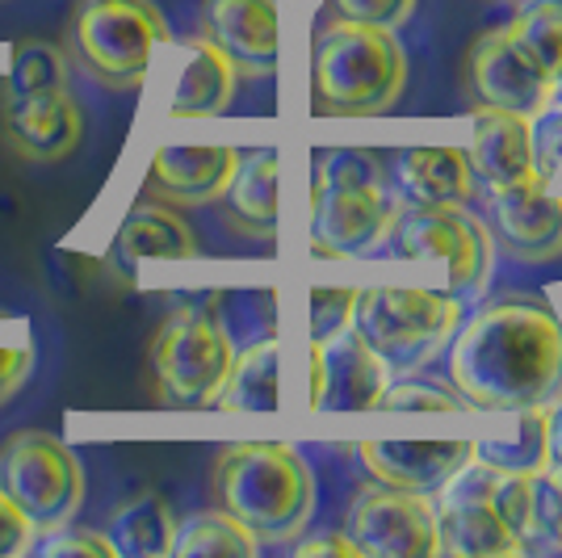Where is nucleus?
Listing matches in <instances>:
<instances>
[{
    "label": "nucleus",
    "instance_id": "obj_26",
    "mask_svg": "<svg viewBox=\"0 0 562 558\" xmlns=\"http://www.w3.org/2000/svg\"><path fill=\"white\" fill-rule=\"evenodd\" d=\"M257 546V537L223 509L189 516L186 525H177V537H172L177 558H252Z\"/></svg>",
    "mask_w": 562,
    "mask_h": 558
},
{
    "label": "nucleus",
    "instance_id": "obj_19",
    "mask_svg": "<svg viewBox=\"0 0 562 558\" xmlns=\"http://www.w3.org/2000/svg\"><path fill=\"white\" fill-rule=\"evenodd\" d=\"M470 172L492 189L541 181L533 164V126L529 118L504 114V110H474V135H470Z\"/></svg>",
    "mask_w": 562,
    "mask_h": 558
},
{
    "label": "nucleus",
    "instance_id": "obj_11",
    "mask_svg": "<svg viewBox=\"0 0 562 558\" xmlns=\"http://www.w3.org/2000/svg\"><path fill=\"white\" fill-rule=\"evenodd\" d=\"M499 475L492 462L470 458L446 488L437 491L441 500L437 509V555H462V558H495L516 555L520 542L504 525V516L495 509V488Z\"/></svg>",
    "mask_w": 562,
    "mask_h": 558
},
{
    "label": "nucleus",
    "instance_id": "obj_6",
    "mask_svg": "<svg viewBox=\"0 0 562 558\" xmlns=\"http://www.w3.org/2000/svg\"><path fill=\"white\" fill-rule=\"evenodd\" d=\"M462 324L453 294L420 286H366L352 303V327L382 357L391 373H412L428 366Z\"/></svg>",
    "mask_w": 562,
    "mask_h": 558
},
{
    "label": "nucleus",
    "instance_id": "obj_25",
    "mask_svg": "<svg viewBox=\"0 0 562 558\" xmlns=\"http://www.w3.org/2000/svg\"><path fill=\"white\" fill-rule=\"evenodd\" d=\"M223 412H278L281 408V349L278 341H257L232 357L227 382L214 399Z\"/></svg>",
    "mask_w": 562,
    "mask_h": 558
},
{
    "label": "nucleus",
    "instance_id": "obj_10",
    "mask_svg": "<svg viewBox=\"0 0 562 558\" xmlns=\"http://www.w3.org/2000/svg\"><path fill=\"white\" fill-rule=\"evenodd\" d=\"M462 89L474 110H504V114L541 118L554 101L559 80L541 68L508 30H492L474 38L462 59Z\"/></svg>",
    "mask_w": 562,
    "mask_h": 558
},
{
    "label": "nucleus",
    "instance_id": "obj_7",
    "mask_svg": "<svg viewBox=\"0 0 562 558\" xmlns=\"http://www.w3.org/2000/svg\"><path fill=\"white\" fill-rule=\"evenodd\" d=\"M232 332L206 306H177L156 327L147 366L156 399L168 408H214L232 370Z\"/></svg>",
    "mask_w": 562,
    "mask_h": 558
},
{
    "label": "nucleus",
    "instance_id": "obj_1",
    "mask_svg": "<svg viewBox=\"0 0 562 558\" xmlns=\"http://www.w3.org/2000/svg\"><path fill=\"white\" fill-rule=\"evenodd\" d=\"M453 387L470 408L520 412L550 408L562 395V320L541 299H495L449 353Z\"/></svg>",
    "mask_w": 562,
    "mask_h": 558
},
{
    "label": "nucleus",
    "instance_id": "obj_18",
    "mask_svg": "<svg viewBox=\"0 0 562 558\" xmlns=\"http://www.w3.org/2000/svg\"><path fill=\"white\" fill-rule=\"evenodd\" d=\"M239 152L235 147H160L147 168V189L168 207H206L218 202L232 181Z\"/></svg>",
    "mask_w": 562,
    "mask_h": 558
},
{
    "label": "nucleus",
    "instance_id": "obj_27",
    "mask_svg": "<svg viewBox=\"0 0 562 558\" xmlns=\"http://www.w3.org/2000/svg\"><path fill=\"white\" fill-rule=\"evenodd\" d=\"M474 458L495 470H546V408H520L513 433L479 442Z\"/></svg>",
    "mask_w": 562,
    "mask_h": 558
},
{
    "label": "nucleus",
    "instance_id": "obj_9",
    "mask_svg": "<svg viewBox=\"0 0 562 558\" xmlns=\"http://www.w3.org/2000/svg\"><path fill=\"white\" fill-rule=\"evenodd\" d=\"M391 253L446 269L449 290H479L492 274V232L458 202H412L391 214Z\"/></svg>",
    "mask_w": 562,
    "mask_h": 558
},
{
    "label": "nucleus",
    "instance_id": "obj_20",
    "mask_svg": "<svg viewBox=\"0 0 562 558\" xmlns=\"http://www.w3.org/2000/svg\"><path fill=\"white\" fill-rule=\"evenodd\" d=\"M189 256H198V239L177 207H168L160 198L131 210L110 248V260L122 269H135L143 260H189Z\"/></svg>",
    "mask_w": 562,
    "mask_h": 558
},
{
    "label": "nucleus",
    "instance_id": "obj_12",
    "mask_svg": "<svg viewBox=\"0 0 562 558\" xmlns=\"http://www.w3.org/2000/svg\"><path fill=\"white\" fill-rule=\"evenodd\" d=\"M345 537L361 558H428L437 555V509L432 495L403 488L357 491L345 516Z\"/></svg>",
    "mask_w": 562,
    "mask_h": 558
},
{
    "label": "nucleus",
    "instance_id": "obj_5",
    "mask_svg": "<svg viewBox=\"0 0 562 558\" xmlns=\"http://www.w3.org/2000/svg\"><path fill=\"white\" fill-rule=\"evenodd\" d=\"M374 152H324L311 181V253L345 260L370 253L391 227Z\"/></svg>",
    "mask_w": 562,
    "mask_h": 558
},
{
    "label": "nucleus",
    "instance_id": "obj_37",
    "mask_svg": "<svg viewBox=\"0 0 562 558\" xmlns=\"http://www.w3.org/2000/svg\"><path fill=\"white\" fill-rule=\"evenodd\" d=\"M319 555H336V558H352V542L345 534L331 537H315V542H299V558H319Z\"/></svg>",
    "mask_w": 562,
    "mask_h": 558
},
{
    "label": "nucleus",
    "instance_id": "obj_17",
    "mask_svg": "<svg viewBox=\"0 0 562 558\" xmlns=\"http://www.w3.org/2000/svg\"><path fill=\"white\" fill-rule=\"evenodd\" d=\"M357 454L378 483L437 495L474 458V442H361Z\"/></svg>",
    "mask_w": 562,
    "mask_h": 558
},
{
    "label": "nucleus",
    "instance_id": "obj_34",
    "mask_svg": "<svg viewBox=\"0 0 562 558\" xmlns=\"http://www.w3.org/2000/svg\"><path fill=\"white\" fill-rule=\"evenodd\" d=\"M34 546V525L25 521V512L0 491V558H18Z\"/></svg>",
    "mask_w": 562,
    "mask_h": 558
},
{
    "label": "nucleus",
    "instance_id": "obj_32",
    "mask_svg": "<svg viewBox=\"0 0 562 558\" xmlns=\"http://www.w3.org/2000/svg\"><path fill=\"white\" fill-rule=\"evenodd\" d=\"M382 412H462L467 399L449 395L432 382H395L378 399Z\"/></svg>",
    "mask_w": 562,
    "mask_h": 558
},
{
    "label": "nucleus",
    "instance_id": "obj_3",
    "mask_svg": "<svg viewBox=\"0 0 562 558\" xmlns=\"http://www.w3.org/2000/svg\"><path fill=\"white\" fill-rule=\"evenodd\" d=\"M407 85V55L395 30L328 22L311 47V101L319 114L370 118L391 110Z\"/></svg>",
    "mask_w": 562,
    "mask_h": 558
},
{
    "label": "nucleus",
    "instance_id": "obj_33",
    "mask_svg": "<svg viewBox=\"0 0 562 558\" xmlns=\"http://www.w3.org/2000/svg\"><path fill=\"white\" fill-rule=\"evenodd\" d=\"M420 0H328V9L340 22L378 25V30H398L416 13Z\"/></svg>",
    "mask_w": 562,
    "mask_h": 558
},
{
    "label": "nucleus",
    "instance_id": "obj_15",
    "mask_svg": "<svg viewBox=\"0 0 562 558\" xmlns=\"http://www.w3.org/2000/svg\"><path fill=\"white\" fill-rule=\"evenodd\" d=\"M495 235L516 260H554L562 256V198L546 181L492 189Z\"/></svg>",
    "mask_w": 562,
    "mask_h": 558
},
{
    "label": "nucleus",
    "instance_id": "obj_8",
    "mask_svg": "<svg viewBox=\"0 0 562 558\" xmlns=\"http://www.w3.org/2000/svg\"><path fill=\"white\" fill-rule=\"evenodd\" d=\"M0 491L25 512L34 534H50L85 504V466L55 433L22 428L0 445Z\"/></svg>",
    "mask_w": 562,
    "mask_h": 558
},
{
    "label": "nucleus",
    "instance_id": "obj_24",
    "mask_svg": "<svg viewBox=\"0 0 562 558\" xmlns=\"http://www.w3.org/2000/svg\"><path fill=\"white\" fill-rule=\"evenodd\" d=\"M398 177L412 202H458L474 198V172L458 147H412L398 160Z\"/></svg>",
    "mask_w": 562,
    "mask_h": 558
},
{
    "label": "nucleus",
    "instance_id": "obj_35",
    "mask_svg": "<svg viewBox=\"0 0 562 558\" xmlns=\"http://www.w3.org/2000/svg\"><path fill=\"white\" fill-rule=\"evenodd\" d=\"M30 370H34V349L30 345H0V408L22 391Z\"/></svg>",
    "mask_w": 562,
    "mask_h": 558
},
{
    "label": "nucleus",
    "instance_id": "obj_31",
    "mask_svg": "<svg viewBox=\"0 0 562 558\" xmlns=\"http://www.w3.org/2000/svg\"><path fill=\"white\" fill-rule=\"evenodd\" d=\"M352 303H357L352 286H319V290H311V345H319V341L336 336L340 327H349Z\"/></svg>",
    "mask_w": 562,
    "mask_h": 558
},
{
    "label": "nucleus",
    "instance_id": "obj_29",
    "mask_svg": "<svg viewBox=\"0 0 562 558\" xmlns=\"http://www.w3.org/2000/svg\"><path fill=\"white\" fill-rule=\"evenodd\" d=\"M50 89H68V55L43 43V38H25L13 47V68H9V85L4 97L25 93H50Z\"/></svg>",
    "mask_w": 562,
    "mask_h": 558
},
{
    "label": "nucleus",
    "instance_id": "obj_2",
    "mask_svg": "<svg viewBox=\"0 0 562 558\" xmlns=\"http://www.w3.org/2000/svg\"><path fill=\"white\" fill-rule=\"evenodd\" d=\"M214 504L269 546L294 542L315 512V479L294 445L239 442L214 462Z\"/></svg>",
    "mask_w": 562,
    "mask_h": 558
},
{
    "label": "nucleus",
    "instance_id": "obj_16",
    "mask_svg": "<svg viewBox=\"0 0 562 558\" xmlns=\"http://www.w3.org/2000/svg\"><path fill=\"white\" fill-rule=\"evenodd\" d=\"M85 118L68 89L4 97V140L25 160H64L80 147Z\"/></svg>",
    "mask_w": 562,
    "mask_h": 558
},
{
    "label": "nucleus",
    "instance_id": "obj_23",
    "mask_svg": "<svg viewBox=\"0 0 562 558\" xmlns=\"http://www.w3.org/2000/svg\"><path fill=\"white\" fill-rule=\"evenodd\" d=\"M235 85H239V71L227 64V55L206 43L202 34L189 38V64L172 89L168 101V114L172 118H214L232 105Z\"/></svg>",
    "mask_w": 562,
    "mask_h": 558
},
{
    "label": "nucleus",
    "instance_id": "obj_22",
    "mask_svg": "<svg viewBox=\"0 0 562 558\" xmlns=\"http://www.w3.org/2000/svg\"><path fill=\"white\" fill-rule=\"evenodd\" d=\"M172 537L177 516L160 491H135L105 521V542L114 546V558H165L172 555Z\"/></svg>",
    "mask_w": 562,
    "mask_h": 558
},
{
    "label": "nucleus",
    "instance_id": "obj_21",
    "mask_svg": "<svg viewBox=\"0 0 562 558\" xmlns=\"http://www.w3.org/2000/svg\"><path fill=\"white\" fill-rule=\"evenodd\" d=\"M227 219L248 235H273L278 232V152H239L232 181L223 189Z\"/></svg>",
    "mask_w": 562,
    "mask_h": 558
},
{
    "label": "nucleus",
    "instance_id": "obj_36",
    "mask_svg": "<svg viewBox=\"0 0 562 558\" xmlns=\"http://www.w3.org/2000/svg\"><path fill=\"white\" fill-rule=\"evenodd\" d=\"M546 470L562 479V399L546 412Z\"/></svg>",
    "mask_w": 562,
    "mask_h": 558
},
{
    "label": "nucleus",
    "instance_id": "obj_28",
    "mask_svg": "<svg viewBox=\"0 0 562 558\" xmlns=\"http://www.w3.org/2000/svg\"><path fill=\"white\" fill-rule=\"evenodd\" d=\"M520 47L538 59L554 80H562V0H525L504 25Z\"/></svg>",
    "mask_w": 562,
    "mask_h": 558
},
{
    "label": "nucleus",
    "instance_id": "obj_30",
    "mask_svg": "<svg viewBox=\"0 0 562 558\" xmlns=\"http://www.w3.org/2000/svg\"><path fill=\"white\" fill-rule=\"evenodd\" d=\"M30 550L43 558H114V546L105 542L101 529H80L71 521L59 525V529H50V534L34 537Z\"/></svg>",
    "mask_w": 562,
    "mask_h": 558
},
{
    "label": "nucleus",
    "instance_id": "obj_4",
    "mask_svg": "<svg viewBox=\"0 0 562 558\" xmlns=\"http://www.w3.org/2000/svg\"><path fill=\"white\" fill-rule=\"evenodd\" d=\"M168 22L151 0H76L68 18V59L110 93H135L165 47Z\"/></svg>",
    "mask_w": 562,
    "mask_h": 558
},
{
    "label": "nucleus",
    "instance_id": "obj_13",
    "mask_svg": "<svg viewBox=\"0 0 562 558\" xmlns=\"http://www.w3.org/2000/svg\"><path fill=\"white\" fill-rule=\"evenodd\" d=\"M391 370L382 366L357 327H340L336 336L311 345V408L319 412H370L378 408Z\"/></svg>",
    "mask_w": 562,
    "mask_h": 558
},
{
    "label": "nucleus",
    "instance_id": "obj_14",
    "mask_svg": "<svg viewBox=\"0 0 562 558\" xmlns=\"http://www.w3.org/2000/svg\"><path fill=\"white\" fill-rule=\"evenodd\" d=\"M202 38L223 51L239 76H273L281 55L278 0H202Z\"/></svg>",
    "mask_w": 562,
    "mask_h": 558
}]
</instances>
